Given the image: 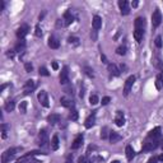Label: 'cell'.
I'll use <instances>...</instances> for the list:
<instances>
[{
	"instance_id": "277c9868",
	"label": "cell",
	"mask_w": 163,
	"mask_h": 163,
	"mask_svg": "<svg viewBox=\"0 0 163 163\" xmlns=\"http://www.w3.org/2000/svg\"><path fill=\"white\" fill-rule=\"evenodd\" d=\"M49 134H47L46 130H41L40 133H38V138H37V144L40 145L41 148H45L49 145Z\"/></svg>"
},
{
	"instance_id": "4dcf8cb0",
	"label": "cell",
	"mask_w": 163,
	"mask_h": 163,
	"mask_svg": "<svg viewBox=\"0 0 163 163\" xmlns=\"http://www.w3.org/2000/svg\"><path fill=\"white\" fill-rule=\"evenodd\" d=\"M126 51H127L126 46L125 45H121V46H119L117 49H116V54L120 55V56H125L126 55Z\"/></svg>"
},
{
	"instance_id": "f546056e",
	"label": "cell",
	"mask_w": 163,
	"mask_h": 163,
	"mask_svg": "<svg viewBox=\"0 0 163 163\" xmlns=\"http://www.w3.org/2000/svg\"><path fill=\"white\" fill-rule=\"evenodd\" d=\"M0 129H1V138L5 139L7 135H8V130L10 129V126L7 125V124H1V126H0Z\"/></svg>"
},
{
	"instance_id": "ac0fdd59",
	"label": "cell",
	"mask_w": 163,
	"mask_h": 163,
	"mask_svg": "<svg viewBox=\"0 0 163 163\" xmlns=\"http://www.w3.org/2000/svg\"><path fill=\"white\" fill-rule=\"evenodd\" d=\"M47 45H49L50 49L52 50H57L60 47V41L57 40L55 36H50L49 37V42H47Z\"/></svg>"
},
{
	"instance_id": "681fc988",
	"label": "cell",
	"mask_w": 163,
	"mask_h": 163,
	"mask_svg": "<svg viewBox=\"0 0 163 163\" xmlns=\"http://www.w3.org/2000/svg\"><path fill=\"white\" fill-rule=\"evenodd\" d=\"M65 92H66V93H68L69 96H70V94H71V96H73V88H70V87H69V85H68V87H66V88H65Z\"/></svg>"
},
{
	"instance_id": "484cf974",
	"label": "cell",
	"mask_w": 163,
	"mask_h": 163,
	"mask_svg": "<svg viewBox=\"0 0 163 163\" xmlns=\"http://www.w3.org/2000/svg\"><path fill=\"white\" fill-rule=\"evenodd\" d=\"M156 88L158 90L163 89V74L162 73H159L156 76Z\"/></svg>"
},
{
	"instance_id": "60d3db41",
	"label": "cell",
	"mask_w": 163,
	"mask_h": 163,
	"mask_svg": "<svg viewBox=\"0 0 163 163\" xmlns=\"http://www.w3.org/2000/svg\"><path fill=\"white\" fill-rule=\"evenodd\" d=\"M24 70H26V73H31V71L33 70V65L31 63H26L24 64Z\"/></svg>"
},
{
	"instance_id": "9f6ffc18",
	"label": "cell",
	"mask_w": 163,
	"mask_h": 163,
	"mask_svg": "<svg viewBox=\"0 0 163 163\" xmlns=\"http://www.w3.org/2000/svg\"><path fill=\"white\" fill-rule=\"evenodd\" d=\"M30 163H42V161H37V159H35V158H32Z\"/></svg>"
},
{
	"instance_id": "680465c9",
	"label": "cell",
	"mask_w": 163,
	"mask_h": 163,
	"mask_svg": "<svg viewBox=\"0 0 163 163\" xmlns=\"http://www.w3.org/2000/svg\"><path fill=\"white\" fill-rule=\"evenodd\" d=\"M158 161H162V162H163V154H161V156H158Z\"/></svg>"
},
{
	"instance_id": "f907efd6",
	"label": "cell",
	"mask_w": 163,
	"mask_h": 163,
	"mask_svg": "<svg viewBox=\"0 0 163 163\" xmlns=\"http://www.w3.org/2000/svg\"><path fill=\"white\" fill-rule=\"evenodd\" d=\"M65 163H73V156H68V158H66V161H65Z\"/></svg>"
},
{
	"instance_id": "db71d44e",
	"label": "cell",
	"mask_w": 163,
	"mask_h": 163,
	"mask_svg": "<svg viewBox=\"0 0 163 163\" xmlns=\"http://www.w3.org/2000/svg\"><path fill=\"white\" fill-rule=\"evenodd\" d=\"M4 7H5V3L1 1V3H0V12H3V10H4Z\"/></svg>"
},
{
	"instance_id": "7dc6e473",
	"label": "cell",
	"mask_w": 163,
	"mask_h": 163,
	"mask_svg": "<svg viewBox=\"0 0 163 163\" xmlns=\"http://www.w3.org/2000/svg\"><path fill=\"white\" fill-rule=\"evenodd\" d=\"M90 38H92V41H97V31H92L90 32Z\"/></svg>"
},
{
	"instance_id": "8992f818",
	"label": "cell",
	"mask_w": 163,
	"mask_h": 163,
	"mask_svg": "<svg viewBox=\"0 0 163 163\" xmlns=\"http://www.w3.org/2000/svg\"><path fill=\"white\" fill-rule=\"evenodd\" d=\"M135 79H136L135 75H130L126 79L125 85H124V96H125V97H127V96L130 94L131 89H133V85H134V83H135Z\"/></svg>"
},
{
	"instance_id": "11a10c76",
	"label": "cell",
	"mask_w": 163,
	"mask_h": 163,
	"mask_svg": "<svg viewBox=\"0 0 163 163\" xmlns=\"http://www.w3.org/2000/svg\"><path fill=\"white\" fill-rule=\"evenodd\" d=\"M138 5H139V3L136 1V0H135V1H133V3H131V7H133V8H136Z\"/></svg>"
},
{
	"instance_id": "d6a6232c",
	"label": "cell",
	"mask_w": 163,
	"mask_h": 163,
	"mask_svg": "<svg viewBox=\"0 0 163 163\" xmlns=\"http://www.w3.org/2000/svg\"><path fill=\"white\" fill-rule=\"evenodd\" d=\"M99 102V98H98V96L97 94H90V97H89V103L92 104V106H96Z\"/></svg>"
},
{
	"instance_id": "ffe728a7",
	"label": "cell",
	"mask_w": 163,
	"mask_h": 163,
	"mask_svg": "<svg viewBox=\"0 0 163 163\" xmlns=\"http://www.w3.org/2000/svg\"><path fill=\"white\" fill-rule=\"evenodd\" d=\"M60 115L59 113H50L49 116H47V122L50 124V125H56L57 122H60Z\"/></svg>"
},
{
	"instance_id": "e575fe53",
	"label": "cell",
	"mask_w": 163,
	"mask_h": 163,
	"mask_svg": "<svg viewBox=\"0 0 163 163\" xmlns=\"http://www.w3.org/2000/svg\"><path fill=\"white\" fill-rule=\"evenodd\" d=\"M27 101H22L21 103H19V112L21 113H26L27 112Z\"/></svg>"
},
{
	"instance_id": "5b68a950",
	"label": "cell",
	"mask_w": 163,
	"mask_h": 163,
	"mask_svg": "<svg viewBox=\"0 0 163 163\" xmlns=\"http://www.w3.org/2000/svg\"><path fill=\"white\" fill-rule=\"evenodd\" d=\"M162 13H161V10L159 9H156L154 12H153V14H152V26H153V28H158L161 26V23H162Z\"/></svg>"
},
{
	"instance_id": "9a60e30c",
	"label": "cell",
	"mask_w": 163,
	"mask_h": 163,
	"mask_svg": "<svg viewBox=\"0 0 163 163\" xmlns=\"http://www.w3.org/2000/svg\"><path fill=\"white\" fill-rule=\"evenodd\" d=\"M115 124L117 126H124L125 125V116H124L122 111H116V116H115Z\"/></svg>"
},
{
	"instance_id": "816d5d0a",
	"label": "cell",
	"mask_w": 163,
	"mask_h": 163,
	"mask_svg": "<svg viewBox=\"0 0 163 163\" xmlns=\"http://www.w3.org/2000/svg\"><path fill=\"white\" fill-rule=\"evenodd\" d=\"M52 69H54V70H57V69H59V65H57V63H56V61H52Z\"/></svg>"
},
{
	"instance_id": "f6af8a7d",
	"label": "cell",
	"mask_w": 163,
	"mask_h": 163,
	"mask_svg": "<svg viewBox=\"0 0 163 163\" xmlns=\"http://www.w3.org/2000/svg\"><path fill=\"white\" fill-rule=\"evenodd\" d=\"M157 162H158V156H153V157H150L149 159H148L147 163H157Z\"/></svg>"
},
{
	"instance_id": "c3c4849f",
	"label": "cell",
	"mask_w": 163,
	"mask_h": 163,
	"mask_svg": "<svg viewBox=\"0 0 163 163\" xmlns=\"http://www.w3.org/2000/svg\"><path fill=\"white\" fill-rule=\"evenodd\" d=\"M101 60H102V63H103V64H106V65L110 64V63H108V60H107V57H106V55H104V54H101Z\"/></svg>"
},
{
	"instance_id": "836d02e7",
	"label": "cell",
	"mask_w": 163,
	"mask_h": 163,
	"mask_svg": "<svg viewBox=\"0 0 163 163\" xmlns=\"http://www.w3.org/2000/svg\"><path fill=\"white\" fill-rule=\"evenodd\" d=\"M83 71L89 76V78H94V73H93L92 68H89V66H83Z\"/></svg>"
},
{
	"instance_id": "7402d4cb",
	"label": "cell",
	"mask_w": 163,
	"mask_h": 163,
	"mask_svg": "<svg viewBox=\"0 0 163 163\" xmlns=\"http://www.w3.org/2000/svg\"><path fill=\"white\" fill-rule=\"evenodd\" d=\"M26 49V40H18V42L14 46V51L19 52V54H23Z\"/></svg>"
},
{
	"instance_id": "4fadbf2b",
	"label": "cell",
	"mask_w": 163,
	"mask_h": 163,
	"mask_svg": "<svg viewBox=\"0 0 163 163\" xmlns=\"http://www.w3.org/2000/svg\"><path fill=\"white\" fill-rule=\"evenodd\" d=\"M63 19H64V23H65V26H66V27L70 26L71 23L74 22L75 17H74L73 12H71V9H68V10H66V12L64 13V17H63Z\"/></svg>"
},
{
	"instance_id": "91938a15",
	"label": "cell",
	"mask_w": 163,
	"mask_h": 163,
	"mask_svg": "<svg viewBox=\"0 0 163 163\" xmlns=\"http://www.w3.org/2000/svg\"><path fill=\"white\" fill-rule=\"evenodd\" d=\"M111 163H121V162H120V161H112Z\"/></svg>"
},
{
	"instance_id": "6da1fadb",
	"label": "cell",
	"mask_w": 163,
	"mask_h": 163,
	"mask_svg": "<svg viewBox=\"0 0 163 163\" xmlns=\"http://www.w3.org/2000/svg\"><path fill=\"white\" fill-rule=\"evenodd\" d=\"M163 143L162 140V129L159 126L154 127L153 130L148 133L147 138L143 142V147H142V152H153L156 150L158 147Z\"/></svg>"
},
{
	"instance_id": "7c38bea8",
	"label": "cell",
	"mask_w": 163,
	"mask_h": 163,
	"mask_svg": "<svg viewBox=\"0 0 163 163\" xmlns=\"http://www.w3.org/2000/svg\"><path fill=\"white\" fill-rule=\"evenodd\" d=\"M134 27L135 30H140V31H144L145 27H147V21L144 17H138L135 21H134Z\"/></svg>"
},
{
	"instance_id": "3957f363",
	"label": "cell",
	"mask_w": 163,
	"mask_h": 163,
	"mask_svg": "<svg viewBox=\"0 0 163 163\" xmlns=\"http://www.w3.org/2000/svg\"><path fill=\"white\" fill-rule=\"evenodd\" d=\"M38 154H46V153L40 152V150H32V152H28V153H26L24 156H22L21 158H18L16 163H30L32 158L35 157V156H38Z\"/></svg>"
},
{
	"instance_id": "94428289",
	"label": "cell",
	"mask_w": 163,
	"mask_h": 163,
	"mask_svg": "<svg viewBox=\"0 0 163 163\" xmlns=\"http://www.w3.org/2000/svg\"><path fill=\"white\" fill-rule=\"evenodd\" d=\"M161 148H162V150H163V143H162V144H161Z\"/></svg>"
},
{
	"instance_id": "d4e9b609",
	"label": "cell",
	"mask_w": 163,
	"mask_h": 163,
	"mask_svg": "<svg viewBox=\"0 0 163 163\" xmlns=\"http://www.w3.org/2000/svg\"><path fill=\"white\" fill-rule=\"evenodd\" d=\"M14 108H16V102H14V99L7 101L5 104H4V110H5L7 112H12Z\"/></svg>"
},
{
	"instance_id": "b9f144b4",
	"label": "cell",
	"mask_w": 163,
	"mask_h": 163,
	"mask_svg": "<svg viewBox=\"0 0 163 163\" xmlns=\"http://www.w3.org/2000/svg\"><path fill=\"white\" fill-rule=\"evenodd\" d=\"M35 35L37 36V37H41L42 36V30H41V27H40V24H37L36 26V28H35Z\"/></svg>"
},
{
	"instance_id": "7bdbcfd3",
	"label": "cell",
	"mask_w": 163,
	"mask_h": 163,
	"mask_svg": "<svg viewBox=\"0 0 163 163\" xmlns=\"http://www.w3.org/2000/svg\"><path fill=\"white\" fill-rule=\"evenodd\" d=\"M110 102H111V98H110L108 96H106V97L102 98V102H101V103H102V106H107Z\"/></svg>"
},
{
	"instance_id": "83f0119b",
	"label": "cell",
	"mask_w": 163,
	"mask_h": 163,
	"mask_svg": "<svg viewBox=\"0 0 163 163\" xmlns=\"http://www.w3.org/2000/svg\"><path fill=\"white\" fill-rule=\"evenodd\" d=\"M143 37H144V31H140V30H135L134 31V38L138 44H140L143 41Z\"/></svg>"
},
{
	"instance_id": "cb8c5ba5",
	"label": "cell",
	"mask_w": 163,
	"mask_h": 163,
	"mask_svg": "<svg viewBox=\"0 0 163 163\" xmlns=\"http://www.w3.org/2000/svg\"><path fill=\"white\" fill-rule=\"evenodd\" d=\"M125 153H126L127 161H133V158L135 157V150L133 149L131 145H126V148H125Z\"/></svg>"
},
{
	"instance_id": "f35d334b",
	"label": "cell",
	"mask_w": 163,
	"mask_h": 163,
	"mask_svg": "<svg viewBox=\"0 0 163 163\" xmlns=\"http://www.w3.org/2000/svg\"><path fill=\"white\" fill-rule=\"evenodd\" d=\"M38 73H40V75H42V76H49V75H50V73L47 71V69L45 68V66H42V68H40V70H38Z\"/></svg>"
},
{
	"instance_id": "1f68e13d",
	"label": "cell",
	"mask_w": 163,
	"mask_h": 163,
	"mask_svg": "<svg viewBox=\"0 0 163 163\" xmlns=\"http://www.w3.org/2000/svg\"><path fill=\"white\" fill-rule=\"evenodd\" d=\"M108 136H110V130H108V127H107V126H103L102 130H101V138H102L103 140H104V139H107Z\"/></svg>"
},
{
	"instance_id": "d6986e66",
	"label": "cell",
	"mask_w": 163,
	"mask_h": 163,
	"mask_svg": "<svg viewBox=\"0 0 163 163\" xmlns=\"http://www.w3.org/2000/svg\"><path fill=\"white\" fill-rule=\"evenodd\" d=\"M108 139H110V143H111V144H116V143L122 140V136L120 135L119 133H116V131H110Z\"/></svg>"
},
{
	"instance_id": "30bf717a",
	"label": "cell",
	"mask_w": 163,
	"mask_h": 163,
	"mask_svg": "<svg viewBox=\"0 0 163 163\" xmlns=\"http://www.w3.org/2000/svg\"><path fill=\"white\" fill-rule=\"evenodd\" d=\"M28 32H30V27H28V24H22V26L17 30V37H18V40H24V37L28 35Z\"/></svg>"
},
{
	"instance_id": "8fae6325",
	"label": "cell",
	"mask_w": 163,
	"mask_h": 163,
	"mask_svg": "<svg viewBox=\"0 0 163 163\" xmlns=\"http://www.w3.org/2000/svg\"><path fill=\"white\" fill-rule=\"evenodd\" d=\"M119 8H120V13L121 16H127L130 13V5L126 0H120L119 1Z\"/></svg>"
},
{
	"instance_id": "f1b7e54d",
	"label": "cell",
	"mask_w": 163,
	"mask_h": 163,
	"mask_svg": "<svg viewBox=\"0 0 163 163\" xmlns=\"http://www.w3.org/2000/svg\"><path fill=\"white\" fill-rule=\"evenodd\" d=\"M69 119L71 120V121H76V120L79 119V113H78V111H76V110H75V107L70 110V113H69Z\"/></svg>"
},
{
	"instance_id": "603a6c76",
	"label": "cell",
	"mask_w": 163,
	"mask_h": 163,
	"mask_svg": "<svg viewBox=\"0 0 163 163\" xmlns=\"http://www.w3.org/2000/svg\"><path fill=\"white\" fill-rule=\"evenodd\" d=\"M92 27L94 31L101 30V27H102V18H101L99 16H94L93 17V21H92Z\"/></svg>"
},
{
	"instance_id": "44dd1931",
	"label": "cell",
	"mask_w": 163,
	"mask_h": 163,
	"mask_svg": "<svg viewBox=\"0 0 163 163\" xmlns=\"http://www.w3.org/2000/svg\"><path fill=\"white\" fill-rule=\"evenodd\" d=\"M60 103H61V106H64V107H66V108H74V102H73V99H70V98H68V97H61L60 98Z\"/></svg>"
},
{
	"instance_id": "8d00e7d4",
	"label": "cell",
	"mask_w": 163,
	"mask_h": 163,
	"mask_svg": "<svg viewBox=\"0 0 163 163\" xmlns=\"http://www.w3.org/2000/svg\"><path fill=\"white\" fill-rule=\"evenodd\" d=\"M154 44H156L157 49H162V37H161V36H157V37H156Z\"/></svg>"
},
{
	"instance_id": "9c48e42d",
	"label": "cell",
	"mask_w": 163,
	"mask_h": 163,
	"mask_svg": "<svg viewBox=\"0 0 163 163\" xmlns=\"http://www.w3.org/2000/svg\"><path fill=\"white\" fill-rule=\"evenodd\" d=\"M36 88V83H35V80H32V79H28L24 85H23V92H24V94H31L33 90H35Z\"/></svg>"
},
{
	"instance_id": "ab89813d",
	"label": "cell",
	"mask_w": 163,
	"mask_h": 163,
	"mask_svg": "<svg viewBox=\"0 0 163 163\" xmlns=\"http://www.w3.org/2000/svg\"><path fill=\"white\" fill-rule=\"evenodd\" d=\"M78 163H92V162L88 159L87 156H82V157L78 158Z\"/></svg>"
},
{
	"instance_id": "52a82bcc",
	"label": "cell",
	"mask_w": 163,
	"mask_h": 163,
	"mask_svg": "<svg viewBox=\"0 0 163 163\" xmlns=\"http://www.w3.org/2000/svg\"><path fill=\"white\" fill-rule=\"evenodd\" d=\"M37 99H38V102L41 103V106H44L45 108H49L50 102H49V96H47L46 90H40L37 94Z\"/></svg>"
},
{
	"instance_id": "74e56055",
	"label": "cell",
	"mask_w": 163,
	"mask_h": 163,
	"mask_svg": "<svg viewBox=\"0 0 163 163\" xmlns=\"http://www.w3.org/2000/svg\"><path fill=\"white\" fill-rule=\"evenodd\" d=\"M154 64H156L157 68L161 70V73L163 74V61H162V60H159V59H157V60L154 61Z\"/></svg>"
},
{
	"instance_id": "ee69618b",
	"label": "cell",
	"mask_w": 163,
	"mask_h": 163,
	"mask_svg": "<svg viewBox=\"0 0 163 163\" xmlns=\"http://www.w3.org/2000/svg\"><path fill=\"white\" fill-rule=\"evenodd\" d=\"M64 26H65L64 19H57V21H56V27L60 28V27H64Z\"/></svg>"
},
{
	"instance_id": "2e32d148",
	"label": "cell",
	"mask_w": 163,
	"mask_h": 163,
	"mask_svg": "<svg viewBox=\"0 0 163 163\" xmlns=\"http://www.w3.org/2000/svg\"><path fill=\"white\" fill-rule=\"evenodd\" d=\"M107 70H108L110 75H112V76H119L120 74H121V70L119 69V66L116 64H111V63H110L107 65Z\"/></svg>"
},
{
	"instance_id": "bcb514c9",
	"label": "cell",
	"mask_w": 163,
	"mask_h": 163,
	"mask_svg": "<svg viewBox=\"0 0 163 163\" xmlns=\"http://www.w3.org/2000/svg\"><path fill=\"white\" fill-rule=\"evenodd\" d=\"M14 55H16V51H14V49H13V50H8V51H7V56H8V57H10V59H13Z\"/></svg>"
},
{
	"instance_id": "ba28073f",
	"label": "cell",
	"mask_w": 163,
	"mask_h": 163,
	"mask_svg": "<svg viewBox=\"0 0 163 163\" xmlns=\"http://www.w3.org/2000/svg\"><path fill=\"white\" fill-rule=\"evenodd\" d=\"M59 80H60V84L63 85H68L69 84V66H64L60 71V75H59Z\"/></svg>"
},
{
	"instance_id": "7a4b0ae2",
	"label": "cell",
	"mask_w": 163,
	"mask_h": 163,
	"mask_svg": "<svg viewBox=\"0 0 163 163\" xmlns=\"http://www.w3.org/2000/svg\"><path fill=\"white\" fill-rule=\"evenodd\" d=\"M21 150H22L21 147H12V148H9V149H7L1 154V163H9L12 159H14V157Z\"/></svg>"
},
{
	"instance_id": "4316f807",
	"label": "cell",
	"mask_w": 163,
	"mask_h": 163,
	"mask_svg": "<svg viewBox=\"0 0 163 163\" xmlns=\"http://www.w3.org/2000/svg\"><path fill=\"white\" fill-rule=\"evenodd\" d=\"M60 147V142H59V136L57 135H54L51 139V149L52 150H57Z\"/></svg>"
},
{
	"instance_id": "f5cc1de1",
	"label": "cell",
	"mask_w": 163,
	"mask_h": 163,
	"mask_svg": "<svg viewBox=\"0 0 163 163\" xmlns=\"http://www.w3.org/2000/svg\"><path fill=\"white\" fill-rule=\"evenodd\" d=\"M45 16H46V10H44V12L40 14V16H38V19H40V21H42V19L45 18Z\"/></svg>"
},
{
	"instance_id": "e0dca14e",
	"label": "cell",
	"mask_w": 163,
	"mask_h": 163,
	"mask_svg": "<svg viewBox=\"0 0 163 163\" xmlns=\"http://www.w3.org/2000/svg\"><path fill=\"white\" fill-rule=\"evenodd\" d=\"M83 140H84L83 135H82V134H79V135L74 139V142L71 143V149H73V150L79 149V148H80L82 145H83Z\"/></svg>"
},
{
	"instance_id": "6f0895ef",
	"label": "cell",
	"mask_w": 163,
	"mask_h": 163,
	"mask_svg": "<svg viewBox=\"0 0 163 163\" xmlns=\"http://www.w3.org/2000/svg\"><path fill=\"white\" fill-rule=\"evenodd\" d=\"M5 88H7V84H3V85H1V88H0V92H3V90L5 89Z\"/></svg>"
},
{
	"instance_id": "d590c367",
	"label": "cell",
	"mask_w": 163,
	"mask_h": 163,
	"mask_svg": "<svg viewBox=\"0 0 163 163\" xmlns=\"http://www.w3.org/2000/svg\"><path fill=\"white\" fill-rule=\"evenodd\" d=\"M68 42L70 45H75V46H78L79 45V38L78 37H75V36H70L68 38Z\"/></svg>"
},
{
	"instance_id": "5bb4252c",
	"label": "cell",
	"mask_w": 163,
	"mask_h": 163,
	"mask_svg": "<svg viewBox=\"0 0 163 163\" xmlns=\"http://www.w3.org/2000/svg\"><path fill=\"white\" fill-rule=\"evenodd\" d=\"M96 112L97 111H93L87 119H85V122H84L85 129H92L94 126V124H96Z\"/></svg>"
}]
</instances>
